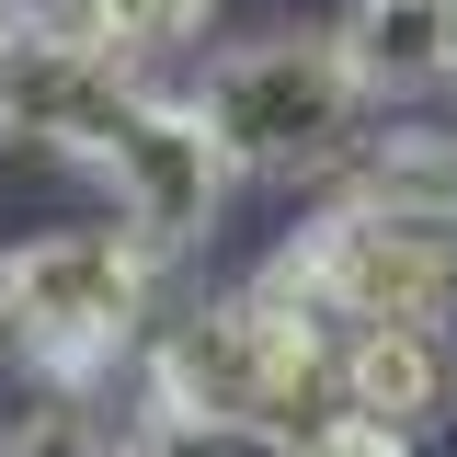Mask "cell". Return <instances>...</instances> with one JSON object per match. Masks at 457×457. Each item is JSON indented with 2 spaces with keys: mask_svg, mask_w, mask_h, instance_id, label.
<instances>
[{
  "mask_svg": "<svg viewBox=\"0 0 457 457\" xmlns=\"http://www.w3.org/2000/svg\"><path fill=\"white\" fill-rule=\"evenodd\" d=\"M161 252L137 228H46L23 252H0V343H23V366H46L57 389H92L149 320Z\"/></svg>",
  "mask_w": 457,
  "mask_h": 457,
  "instance_id": "obj_1",
  "label": "cell"
},
{
  "mask_svg": "<svg viewBox=\"0 0 457 457\" xmlns=\"http://www.w3.org/2000/svg\"><path fill=\"white\" fill-rule=\"evenodd\" d=\"M252 286L286 297L297 320H320L332 343H354V332H446L457 320V240L446 228H389V218H354V206H320Z\"/></svg>",
  "mask_w": 457,
  "mask_h": 457,
  "instance_id": "obj_2",
  "label": "cell"
},
{
  "mask_svg": "<svg viewBox=\"0 0 457 457\" xmlns=\"http://www.w3.org/2000/svg\"><path fill=\"white\" fill-rule=\"evenodd\" d=\"M195 104L218 126L228 171H343L366 80H354L343 35H263V46H228Z\"/></svg>",
  "mask_w": 457,
  "mask_h": 457,
  "instance_id": "obj_3",
  "label": "cell"
},
{
  "mask_svg": "<svg viewBox=\"0 0 457 457\" xmlns=\"http://www.w3.org/2000/svg\"><path fill=\"white\" fill-rule=\"evenodd\" d=\"M104 183H114V206H126V228L149 252H195L218 228V206H228V149H218V126H206V104L149 92V104L114 126Z\"/></svg>",
  "mask_w": 457,
  "mask_h": 457,
  "instance_id": "obj_4",
  "label": "cell"
},
{
  "mask_svg": "<svg viewBox=\"0 0 457 457\" xmlns=\"http://www.w3.org/2000/svg\"><path fill=\"white\" fill-rule=\"evenodd\" d=\"M332 206L389 228H446L457 240V126H389V137H354V161L332 171Z\"/></svg>",
  "mask_w": 457,
  "mask_h": 457,
  "instance_id": "obj_5",
  "label": "cell"
},
{
  "mask_svg": "<svg viewBox=\"0 0 457 457\" xmlns=\"http://www.w3.org/2000/svg\"><path fill=\"white\" fill-rule=\"evenodd\" d=\"M457 400V354L446 332H354L343 343V411L354 423H389L400 446H423Z\"/></svg>",
  "mask_w": 457,
  "mask_h": 457,
  "instance_id": "obj_6",
  "label": "cell"
},
{
  "mask_svg": "<svg viewBox=\"0 0 457 457\" xmlns=\"http://www.w3.org/2000/svg\"><path fill=\"white\" fill-rule=\"evenodd\" d=\"M332 35H343V57H354V80H366V104H400V92L457 80V23H446V0H354Z\"/></svg>",
  "mask_w": 457,
  "mask_h": 457,
  "instance_id": "obj_7",
  "label": "cell"
},
{
  "mask_svg": "<svg viewBox=\"0 0 457 457\" xmlns=\"http://www.w3.org/2000/svg\"><path fill=\"white\" fill-rule=\"evenodd\" d=\"M126 446L137 457H309V446H286V435H263V423H183V411H149Z\"/></svg>",
  "mask_w": 457,
  "mask_h": 457,
  "instance_id": "obj_8",
  "label": "cell"
},
{
  "mask_svg": "<svg viewBox=\"0 0 457 457\" xmlns=\"http://www.w3.org/2000/svg\"><path fill=\"white\" fill-rule=\"evenodd\" d=\"M80 12L104 23L114 57H161V46H183V35L206 23V0H80Z\"/></svg>",
  "mask_w": 457,
  "mask_h": 457,
  "instance_id": "obj_9",
  "label": "cell"
},
{
  "mask_svg": "<svg viewBox=\"0 0 457 457\" xmlns=\"http://www.w3.org/2000/svg\"><path fill=\"white\" fill-rule=\"evenodd\" d=\"M0 457H137V446H114V435H92V411H35V423H12V446Z\"/></svg>",
  "mask_w": 457,
  "mask_h": 457,
  "instance_id": "obj_10",
  "label": "cell"
},
{
  "mask_svg": "<svg viewBox=\"0 0 457 457\" xmlns=\"http://www.w3.org/2000/svg\"><path fill=\"white\" fill-rule=\"evenodd\" d=\"M309 457H411V446H400L389 423H354V411H343V423H332V435H320Z\"/></svg>",
  "mask_w": 457,
  "mask_h": 457,
  "instance_id": "obj_11",
  "label": "cell"
},
{
  "mask_svg": "<svg viewBox=\"0 0 457 457\" xmlns=\"http://www.w3.org/2000/svg\"><path fill=\"white\" fill-rule=\"evenodd\" d=\"M446 23H457V0H446Z\"/></svg>",
  "mask_w": 457,
  "mask_h": 457,
  "instance_id": "obj_12",
  "label": "cell"
}]
</instances>
